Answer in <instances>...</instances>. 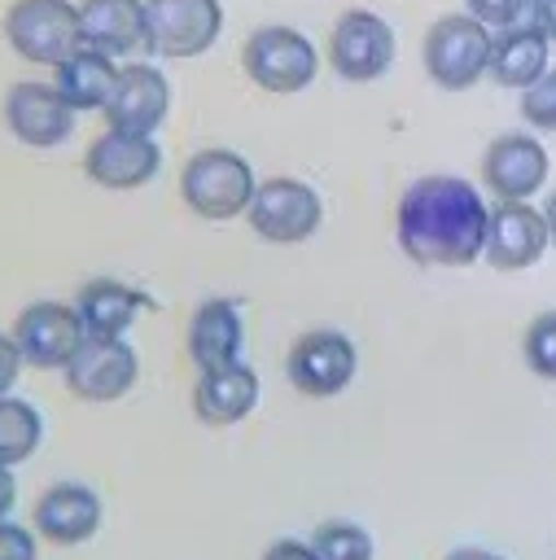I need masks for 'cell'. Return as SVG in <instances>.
Returning <instances> with one entry per match:
<instances>
[{
	"instance_id": "cell-1",
	"label": "cell",
	"mask_w": 556,
	"mask_h": 560,
	"mask_svg": "<svg viewBox=\"0 0 556 560\" xmlns=\"http://www.w3.org/2000/svg\"><path fill=\"white\" fill-rule=\"evenodd\" d=\"M490 206L460 175H420L403 188L394 232L416 267H468L486 249Z\"/></svg>"
},
{
	"instance_id": "cell-2",
	"label": "cell",
	"mask_w": 556,
	"mask_h": 560,
	"mask_svg": "<svg viewBox=\"0 0 556 560\" xmlns=\"http://www.w3.org/2000/svg\"><path fill=\"white\" fill-rule=\"evenodd\" d=\"M254 192H258L254 166L241 153H232V149H201L179 171V197H184V206L197 219H210V223H223V219L245 214L250 201H254Z\"/></svg>"
},
{
	"instance_id": "cell-3",
	"label": "cell",
	"mask_w": 556,
	"mask_h": 560,
	"mask_svg": "<svg viewBox=\"0 0 556 560\" xmlns=\"http://www.w3.org/2000/svg\"><path fill=\"white\" fill-rule=\"evenodd\" d=\"M4 39L22 61L61 66L83 48V18L70 0H13L4 13Z\"/></svg>"
},
{
	"instance_id": "cell-4",
	"label": "cell",
	"mask_w": 556,
	"mask_h": 560,
	"mask_svg": "<svg viewBox=\"0 0 556 560\" xmlns=\"http://www.w3.org/2000/svg\"><path fill=\"white\" fill-rule=\"evenodd\" d=\"M490 26H482L473 13H447L425 31V74L442 92H464L490 70Z\"/></svg>"
},
{
	"instance_id": "cell-5",
	"label": "cell",
	"mask_w": 556,
	"mask_h": 560,
	"mask_svg": "<svg viewBox=\"0 0 556 560\" xmlns=\"http://www.w3.org/2000/svg\"><path fill=\"white\" fill-rule=\"evenodd\" d=\"M241 66L263 92L289 96V92H302L315 83L320 52L293 26H258V31H250V39L241 48Z\"/></svg>"
},
{
	"instance_id": "cell-6",
	"label": "cell",
	"mask_w": 556,
	"mask_h": 560,
	"mask_svg": "<svg viewBox=\"0 0 556 560\" xmlns=\"http://www.w3.org/2000/svg\"><path fill=\"white\" fill-rule=\"evenodd\" d=\"M250 228L271 241V245H298V241H311L324 223V201L311 184L293 179V175H271L258 184L250 210H245Z\"/></svg>"
},
{
	"instance_id": "cell-7",
	"label": "cell",
	"mask_w": 556,
	"mask_h": 560,
	"mask_svg": "<svg viewBox=\"0 0 556 560\" xmlns=\"http://www.w3.org/2000/svg\"><path fill=\"white\" fill-rule=\"evenodd\" d=\"M359 372V350L337 328H311L302 332L285 354V376L306 398H333L341 394Z\"/></svg>"
},
{
	"instance_id": "cell-8",
	"label": "cell",
	"mask_w": 556,
	"mask_h": 560,
	"mask_svg": "<svg viewBox=\"0 0 556 560\" xmlns=\"http://www.w3.org/2000/svg\"><path fill=\"white\" fill-rule=\"evenodd\" d=\"M394 26L372 9H346L328 35V61L346 83H372L394 66Z\"/></svg>"
},
{
	"instance_id": "cell-9",
	"label": "cell",
	"mask_w": 556,
	"mask_h": 560,
	"mask_svg": "<svg viewBox=\"0 0 556 560\" xmlns=\"http://www.w3.org/2000/svg\"><path fill=\"white\" fill-rule=\"evenodd\" d=\"M144 48L153 57H201L223 31L219 0H144Z\"/></svg>"
},
{
	"instance_id": "cell-10",
	"label": "cell",
	"mask_w": 556,
	"mask_h": 560,
	"mask_svg": "<svg viewBox=\"0 0 556 560\" xmlns=\"http://www.w3.org/2000/svg\"><path fill=\"white\" fill-rule=\"evenodd\" d=\"M66 372V389L83 402H118L136 376H140V359L127 346V337H88L79 346V354L61 368Z\"/></svg>"
},
{
	"instance_id": "cell-11",
	"label": "cell",
	"mask_w": 556,
	"mask_h": 560,
	"mask_svg": "<svg viewBox=\"0 0 556 560\" xmlns=\"http://www.w3.org/2000/svg\"><path fill=\"white\" fill-rule=\"evenodd\" d=\"M547 171H552V158L543 140L530 131H503L482 153V184L499 201H530L547 184Z\"/></svg>"
},
{
	"instance_id": "cell-12",
	"label": "cell",
	"mask_w": 556,
	"mask_h": 560,
	"mask_svg": "<svg viewBox=\"0 0 556 560\" xmlns=\"http://www.w3.org/2000/svg\"><path fill=\"white\" fill-rule=\"evenodd\" d=\"M9 337L18 341V350L31 368H66L79 354V346L88 341V328H83L79 311L66 302H31L18 315Z\"/></svg>"
},
{
	"instance_id": "cell-13",
	"label": "cell",
	"mask_w": 556,
	"mask_h": 560,
	"mask_svg": "<svg viewBox=\"0 0 556 560\" xmlns=\"http://www.w3.org/2000/svg\"><path fill=\"white\" fill-rule=\"evenodd\" d=\"M101 114H105V122L114 131L153 136L166 122V114H171V83H166V74L158 66H149V61L123 66Z\"/></svg>"
},
{
	"instance_id": "cell-14",
	"label": "cell",
	"mask_w": 556,
	"mask_h": 560,
	"mask_svg": "<svg viewBox=\"0 0 556 560\" xmlns=\"http://www.w3.org/2000/svg\"><path fill=\"white\" fill-rule=\"evenodd\" d=\"M162 166V149L153 136H136V131H101L88 153H83V171L92 184L127 192V188H144Z\"/></svg>"
},
{
	"instance_id": "cell-15",
	"label": "cell",
	"mask_w": 556,
	"mask_h": 560,
	"mask_svg": "<svg viewBox=\"0 0 556 560\" xmlns=\"http://www.w3.org/2000/svg\"><path fill=\"white\" fill-rule=\"evenodd\" d=\"M547 245H552V232H547L543 210H534L530 201H499L490 210L482 258L495 271H525L543 258Z\"/></svg>"
},
{
	"instance_id": "cell-16",
	"label": "cell",
	"mask_w": 556,
	"mask_h": 560,
	"mask_svg": "<svg viewBox=\"0 0 556 560\" xmlns=\"http://www.w3.org/2000/svg\"><path fill=\"white\" fill-rule=\"evenodd\" d=\"M4 122L9 131L31 149H57L74 131V109L61 101L53 83H13L4 96Z\"/></svg>"
},
{
	"instance_id": "cell-17",
	"label": "cell",
	"mask_w": 556,
	"mask_h": 560,
	"mask_svg": "<svg viewBox=\"0 0 556 560\" xmlns=\"http://www.w3.org/2000/svg\"><path fill=\"white\" fill-rule=\"evenodd\" d=\"M101 494L83 481H57L35 499V534L53 547H79L101 529Z\"/></svg>"
},
{
	"instance_id": "cell-18",
	"label": "cell",
	"mask_w": 556,
	"mask_h": 560,
	"mask_svg": "<svg viewBox=\"0 0 556 560\" xmlns=\"http://www.w3.org/2000/svg\"><path fill=\"white\" fill-rule=\"evenodd\" d=\"M245 346V319L232 298H206L188 319V359L197 372H215L228 363H241Z\"/></svg>"
},
{
	"instance_id": "cell-19",
	"label": "cell",
	"mask_w": 556,
	"mask_h": 560,
	"mask_svg": "<svg viewBox=\"0 0 556 560\" xmlns=\"http://www.w3.org/2000/svg\"><path fill=\"white\" fill-rule=\"evenodd\" d=\"M258 407V372L250 363H228L201 372L193 385V416L210 429H228Z\"/></svg>"
},
{
	"instance_id": "cell-20",
	"label": "cell",
	"mask_w": 556,
	"mask_h": 560,
	"mask_svg": "<svg viewBox=\"0 0 556 560\" xmlns=\"http://www.w3.org/2000/svg\"><path fill=\"white\" fill-rule=\"evenodd\" d=\"M547 57H552V39L525 22V26H508V31H495L490 39V79L499 88H512V92H525L534 79L547 74Z\"/></svg>"
},
{
	"instance_id": "cell-21",
	"label": "cell",
	"mask_w": 556,
	"mask_h": 560,
	"mask_svg": "<svg viewBox=\"0 0 556 560\" xmlns=\"http://www.w3.org/2000/svg\"><path fill=\"white\" fill-rule=\"evenodd\" d=\"M79 18H83L88 48H101L109 57H127L144 48V35H149L144 0H83Z\"/></svg>"
},
{
	"instance_id": "cell-22",
	"label": "cell",
	"mask_w": 556,
	"mask_h": 560,
	"mask_svg": "<svg viewBox=\"0 0 556 560\" xmlns=\"http://www.w3.org/2000/svg\"><path fill=\"white\" fill-rule=\"evenodd\" d=\"M149 306V298L123 280H88L74 298V311L88 328V337H127V328L136 324V315Z\"/></svg>"
},
{
	"instance_id": "cell-23",
	"label": "cell",
	"mask_w": 556,
	"mask_h": 560,
	"mask_svg": "<svg viewBox=\"0 0 556 560\" xmlns=\"http://www.w3.org/2000/svg\"><path fill=\"white\" fill-rule=\"evenodd\" d=\"M118 70H123V66H114L109 52L83 44L74 57H66V61L57 66L53 88L61 92V101H66L74 114H79V109H105V101H109V92H114V83H118Z\"/></svg>"
},
{
	"instance_id": "cell-24",
	"label": "cell",
	"mask_w": 556,
	"mask_h": 560,
	"mask_svg": "<svg viewBox=\"0 0 556 560\" xmlns=\"http://www.w3.org/2000/svg\"><path fill=\"white\" fill-rule=\"evenodd\" d=\"M39 438H44L39 411H35L26 398L4 394V398H0V464L13 468V464H22V459H31V455L39 451Z\"/></svg>"
},
{
	"instance_id": "cell-25",
	"label": "cell",
	"mask_w": 556,
	"mask_h": 560,
	"mask_svg": "<svg viewBox=\"0 0 556 560\" xmlns=\"http://www.w3.org/2000/svg\"><path fill=\"white\" fill-rule=\"evenodd\" d=\"M311 547L320 560H372L377 542L359 521H320L311 534Z\"/></svg>"
},
{
	"instance_id": "cell-26",
	"label": "cell",
	"mask_w": 556,
	"mask_h": 560,
	"mask_svg": "<svg viewBox=\"0 0 556 560\" xmlns=\"http://www.w3.org/2000/svg\"><path fill=\"white\" fill-rule=\"evenodd\" d=\"M521 354L525 368L543 381H556V311H543L530 319L525 337H521Z\"/></svg>"
},
{
	"instance_id": "cell-27",
	"label": "cell",
	"mask_w": 556,
	"mask_h": 560,
	"mask_svg": "<svg viewBox=\"0 0 556 560\" xmlns=\"http://www.w3.org/2000/svg\"><path fill=\"white\" fill-rule=\"evenodd\" d=\"M464 13H473L490 31H508L534 22V0H464Z\"/></svg>"
},
{
	"instance_id": "cell-28",
	"label": "cell",
	"mask_w": 556,
	"mask_h": 560,
	"mask_svg": "<svg viewBox=\"0 0 556 560\" xmlns=\"http://www.w3.org/2000/svg\"><path fill=\"white\" fill-rule=\"evenodd\" d=\"M521 118L538 131H556V70H547L521 92Z\"/></svg>"
},
{
	"instance_id": "cell-29",
	"label": "cell",
	"mask_w": 556,
	"mask_h": 560,
	"mask_svg": "<svg viewBox=\"0 0 556 560\" xmlns=\"http://www.w3.org/2000/svg\"><path fill=\"white\" fill-rule=\"evenodd\" d=\"M35 556H39L35 534L13 521H0V560H35Z\"/></svg>"
},
{
	"instance_id": "cell-30",
	"label": "cell",
	"mask_w": 556,
	"mask_h": 560,
	"mask_svg": "<svg viewBox=\"0 0 556 560\" xmlns=\"http://www.w3.org/2000/svg\"><path fill=\"white\" fill-rule=\"evenodd\" d=\"M22 350H18V341L13 337H4L0 332V398L13 389V381H18V372H22Z\"/></svg>"
},
{
	"instance_id": "cell-31",
	"label": "cell",
	"mask_w": 556,
	"mask_h": 560,
	"mask_svg": "<svg viewBox=\"0 0 556 560\" xmlns=\"http://www.w3.org/2000/svg\"><path fill=\"white\" fill-rule=\"evenodd\" d=\"M263 560H320V556H315V547L302 542V538H276V542L263 551Z\"/></svg>"
},
{
	"instance_id": "cell-32",
	"label": "cell",
	"mask_w": 556,
	"mask_h": 560,
	"mask_svg": "<svg viewBox=\"0 0 556 560\" xmlns=\"http://www.w3.org/2000/svg\"><path fill=\"white\" fill-rule=\"evenodd\" d=\"M534 26L547 39H556V0H534Z\"/></svg>"
},
{
	"instance_id": "cell-33",
	"label": "cell",
	"mask_w": 556,
	"mask_h": 560,
	"mask_svg": "<svg viewBox=\"0 0 556 560\" xmlns=\"http://www.w3.org/2000/svg\"><path fill=\"white\" fill-rule=\"evenodd\" d=\"M13 503H18V481H13V472L0 464V521H9Z\"/></svg>"
},
{
	"instance_id": "cell-34",
	"label": "cell",
	"mask_w": 556,
	"mask_h": 560,
	"mask_svg": "<svg viewBox=\"0 0 556 560\" xmlns=\"http://www.w3.org/2000/svg\"><path fill=\"white\" fill-rule=\"evenodd\" d=\"M447 560H508V556L486 551V547H455V551H447Z\"/></svg>"
},
{
	"instance_id": "cell-35",
	"label": "cell",
	"mask_w": 556,
	"mask_h": 560,
	"mask_svg": "<svg viewBox=\"0 0 556 560\" xmlns=\"http://www.w3.org/2000/svg\"><path fill=\"white\" fill-rule=\"evenodd\" d=\"M543 219H547V232H552V245H556V192L547 197V206H543Z\"/></svg>"
}]
</instances>
